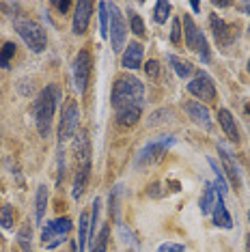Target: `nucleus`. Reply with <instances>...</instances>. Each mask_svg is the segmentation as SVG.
Segmentation results:
<instances>
[{
  "label": "nucleus",
  "instance_id": "f257e3e1",
  "mask_svg": "<svg viewBox=\"0 0 250 252\" xmlns=\"http://www.w3.org/2000/svg\"><path fill=\"white\" fill-rule=\"evenodd\" d=\"M112 108L121 110H143L145 106V84L132 73H121L112 84Z\"/></svg>",
  "mask_w": 250,
  "mask_h": 252
},
{
  "label": "nucleus",
  "instance_id": "f03ea898",
  "mask_svg": "<svg viewBox=\"0 0 250 252\" xmlns=\"http://www.w3.org/2000/svg\"><path fill=\"white\" fill-rule=\"evenodd\" d=\"M59 101H61L59 84H48V87H43L41 93L35 97L32 114H35V125L43 138H48L50 131H52V119H54L56 108H59Z\"/></svg>",
  "mask_w": 250,
  "mask_h": 252
},
{
  "label": "nucleus",
  "instance_id": "7ed1b4c3",
  "mask_svg": "<svg viewBox=\"0 0 250 252\" xmlns=\"http://www.w3.org/2000/svg\"><path fill=\"white\" fill-rule=\"evenodd\" d=\"M13 26H15V31H18V35L22 37V41L28 45V50H32L35 54L43 52L45 45H48V35H45L41 24H37V22H32V20L18 18L13 22Z\"/></svg>",
  "mask_w": 250,
  "mask_h": 252
},
{
  "label": "nucleus",
  "instance_id": "20e7f679",
  "mask_svg": "<svg viewBox=\"0 0 250 252\" xmlns=\"http://www.w3.org/2000/svg\"><path fill=\"white\" fill-rule=\"evenodd\" d=\"M184 35H186V43L190 50H194L196 54H201L203 61H209L212 59V50H209V43H207V37L201 32V28L194 24V20L190 15L184 18Z\"/></svg>",
  "mask_w": 250,
  "mask_h": 252
},
{
  "label": "nucleus",
  "instance_id": "39448f33",
  "mask_svg": "<svg viewBox=\"0 0 250 252\" xmlns=\"http://www.w3.org/2000/svg\"><path fill=\"white\" fill-rule=\"evenodd\" d=\"M175 142L173 136H162V138H157V140H153L149 142L147 147L140 149V153H138V159H136V164L140 166V168H145V166H151V164H156V162H160L162 156L166 153V149L170 147Z\"/></svg>",
  "mask_w": 250,
  "mask_h": 252
},
{
  "label": "nucleus",
  "instance_id": "423d86ee",
  "mask_svg": "<svg viewBox=\"0 0 250 252\" xmlns=\"http://www.w3.org/2000/svg\"><path fill=\"white\" fill-rule=\"evenodd\" d=\"M71 226H73V222L69 220V218H59V220H52L41 231L43 246H45V248H56L59 244L65 242V237L69 235Z\"/></svg>",
  "mask_w": 250,
  "mask_h": 252
},
{
  "label": "nucleus",
  "instance_id": "0eeeda50",
  "mask_svg": "<svg viewBox=\"0 0 250 252\" xmlns=\"http://www.w3.org/2000/svg\"><path fill=\"white\" fill-rule=\"evenodd\" d=\"M78 119H80V114H78V104L69 99L65 104V108H62V117H61V125H59V140H61V145L76 136Z\"/></svg>",
  "mask_w": 250,
  "mask_h": 252
},
{
  "label": "nucleus",
  "instance_id": "6e6552de",
  "mask_svg": "<svg viewBox=\"0 0 250 252\" xmlns=\"http://www.w3.org/2000/svg\"><path fill=\"white\" fill-rule=\"evenodd\" d=\"M73 87H76L78 93H84L89 87V78H91V54L89 50H80L73 61Z\"/></svg>",
  "mask_w": 250,
  "mask_h": 252
},
{
  "label": "nucleus",
  "instance_id": "1a4fd4ad",
  "mask_svg": "<svg viewBox=\"0 0 250 252\" xmlns=\"http://www.w3.org/2000/svg\"><path fill=\"white\" fill-rule=\"evenodd\" d=\"M188 91H190L194 97L203 101H214L216 99V87H214V80L207 76L205 71H198L194 78L190 80L188 84Z\"/></svg>",
  "mask_w": 250,
  "mask_h": 252
},
{
  "label": "nucleus",
  "instance_id": "9d476101",
  "mask_svg": "<svg viewBox=\"0 0 250 252\" xmlns=\"http://www.w3.org/2000/svg\"><path fill=\"white\" fill-rule=\"evenodd\" d=\"M125 37H127V31H125L123 15H121V11L117 9V4L110 2V41H112V50H115L117 54H121Z\"/></svg>",
  "mask_w": 250,
  "mask_h": 252
},
{
  "label": "nucleus",
  "instance_id": "9b49d317",
  "mask_svg": "<svg viewBox=\"0 0 250 252\" xmlns=\"http://www.w3.org/2000/svg\"><path fill=\"white\" fill-rule=\"evenodd\" d=\"M218 153H220V162H222V168H224V173L226 177H229V181H231V186L235 188V190H242V177H240V168H237V164H235V159H233V156L222 145H218Z\"/></svg>",
  "mask_w": 250,
  "mask_h": 252
},
{
  "label": "nucleus",
  "instance_id": "f8f14e48",
  "mask_svg": "<svg viewBox=\"0 0 250 252\" xmlns=\"http://www.w3.org/2000/svg\"><path fill=\"white\" fill-rule=\"evenodd\" d=\"M91 11H93V2H76V13H73L71 31L73 35H84L91 22Z\"/></svg>",
  "mask_w": 250,
  "mask_h": 252
},
{
  "label": "nucleus",
  "instance_id": "ddd939ff",
  "mask_svg": "<svg viewBox=\"0 0 250 252\" xmlns=\"http://www.w3.org/2000/svg\"><path fill=\"white\" fill-rule=\"evenodd\" d=\"M89 173H91V156L89 158H78V170H76V177H73V198H80L84 188H87V181H89Z\"/></svg>",
  "mask_w": 250,
  "mask_h": 252
},
{
  "label": "nucleus",
  "instance_id": "4468645a",
  "mask_svg": "<svg viewBox=\"0 0 250 252\" xmlns=\"http://www.w3.org/2000/svg\"><path fill=\"white\" fill-rule=\"evenodd\" d=\"M184 110H186L188 114H190L192 121L198 123L201 127L212 129V119H209V112H207V108H205V106L196 104V101H188V104L184 106Z\"/></svg>",
  "mask_w": 250,
  "mask_h": 252
},
{
  "label": "nucleus",
  "instance_id": "2eb2a0df",
  "mask_svg": "<svg viewBox=\"0 0 250 252\" xmlns=\"http://www.w3.org/2000/svg\"><path fill=\"white\" fill-rule=\"evenodd\" d=\"M143 56H145L143 45H140L138 41L129 43L127 50L123 52V67H127V69H138V67L143 65Z\"/></svg>",
  "mask_w": 250,
  "mask_h": 252
},
{
  "label": "nucleus",
  "instance_id": "dca6fc26",
  "mask_svg": "<svg viewBox=\"0 0 250 252\" xmlns=\"http://www.w3.org/2000/svg\"><path fill=\"white\" fill-rule=\"evenodd\" d=\"M209 22H212V32L216 35V41H218L220 45H229V43L233 41L231 26H229V24H224V22L220 20L216 13H212V18H209Z\"/></svg>",
  "mask_w": 250,
  "mask_h": 252
},
{
  "label": "nucleus",
  "instance_id": "f3484780",
  "mask_svg": "<svg viewBox=\"0 0 250 252\" xmlns=\"http://www.w3.org/2000/svg\"><path fill=\"white\" fill-rule=\"evenodd\" d=\"M212 216H214V224H216V226H220V228H231V226H233L231 214H229V211H226V207H224V198H222V196H218V200H216Z\"/></svg>",
  "mask_w": 250,
  "mask_h": 252
},
{
  "label": "nucleus",
  "instance_id": "a211bd4d",
  "mask_svg": "<svg viewBox=\"0 0 250 252\" xmlns=\"http://www.w3.org/2000/svg\"><path fill=\"white\" fill-rule=\"evenodd\" d=\"M218 119H220V125H222L224 134L229 136V140H233V142L240 140V129H237V123H235V119H233V114L229 110H220Z\"/></svg>",
  "mask_w": 250,
  "mask_h": 252
},
{
  "label": "nucleus",
  "instance_id": "6ab92c4d",
  "mask_svg": "<svg viewBox=\"0 0 250 252\" xmlns=\"http://www.w3.org/2000/svg\"><path fill=\"white\" fill-rule=\"evenodd\" d=\"M91 237V214L82 211L80 214V231H78V252L87 250V242Z\"/></svg>",
  "mask_w": 250,
  "mask_h": 252
},
{
  "label": "nucleus",
  "instance_id": "aec40b11",
  "mask_svg": "<svg viewBox=\"0 0 250 252\" xmlns=\"http://www.w3.org/2000/svg\"><path fill=\"white\" fill-rule=\"evenodd\" d=\"M48 209V186H39L35 194V222H41Z\"/></svg>",
  "mask_w": 250,
  "mask_h": 252
},
{
  "label": "nucleus",
  "instance_id": "412c9836",
  "mask_svg": "<svg viewBox=\"0 0 250 252\" xmlns=\"http://www.w3.org/2000/svg\"><path fill=\"white\" fill-rule=\"evenodd\" d=\"M99 35L101 37H110V2H99Z\"/></svg>",
  "mask_w": 250,
  "mask_h": 252
},
{
  "label": "nucleus",
  "instance_id": "4be33fe9",
  "mask_svg": "<svg viewBox=\"0 0 250 252\" xmlns=\"http://www.w3.org/2000/svg\"><path fill=\"white\" fill-rule=\"evenodd\" d=\"M218 196H220V194H216V186H214V183H207V186H205V194H203V198H201V211H203V214H212Z\"/></svg>",
  "mask_w": 250,
  "mask_h": 252
},
{
  "label": "nucleus",
  "instance_id": "5701e85b",
  "mask_svg": "<svg viewBox=\"0 0 250 252\" xmlns=\"http://www.w3.org/2000/svg\"><path fill=\"white\" fill-rule=\"evenodd\" d=\"M168 63H170V67L175 69V73H177L179 78H190V73H192V69L194 67L190 65V63H186V61H181L179 56H173V54H168Z\"/></svg>",
  "mask_w": 250,
  "mask_h": 252
},
{
  "label": "nucleus",
  "instance_id": "b1692460",
  "mask_svg": "<svg viewBox=\"0 0 250 252\" xmlns=\"http://www.w3.org/2000/svg\"><path fill=\"white\" fill-rule=\"evenodd\" d=\"M108 235H110V228H108V224H104L99 228L97 237L91 239V252H106L108 250Z\"/></svg>",
  "mask_w": 250,
  "mask_h": 252
},
{
  "label": "nucleus",
  "instance_id": "393cba45",
  "mask_svg": "<svg viewBox=\"0 0 250 252\" xmlns=\"http://www.w3.org/2000/svg\"><path fill=\"white\" fill-rule=\"evenodd\" d=\"M168 15H170V2H166V0L156 2V9H153V22H156V24H164V22L168 20Z\"/></svg>",
  "mask_w": 250,
  "mask_h": 252
},
{
  "label": "nucleus",
  "instance_id": "a878e982",
  "mask_svg": "<svg viewBox=\"0 0 250 252\" xmlns=\"http://www.w3.org/2000/svg\"><path fill=\"white\" fill-rule=\"evenodd\" d=\"M13 56H15V43L7 41L2 45V50H0V67H2V69H9V63Z\"/></svg>",
  "mask_w": 250,
  "mask_h": 252
},
{
  "label": "nucleus",
  "instance_id": "bb28decb",
  "mask_svg": "<svg viewBox=\"0 0 250 252\" xmlns=\"http://www.w3.org/2000/svg\"><path fill=\"white\" fill-rule=\"evenodd\" d=\"M0 226L2 228L13 226V207H11V205H2V207H0Z\"/></svg>",
  "mask_w": 250,
  "mask_h": 252
},
{
  "label": "nucleus",
  "instance_id": "cd10ccee",
  "mask_svg": "<svg viewBox=\"0 0 250 252\" xmlns=\"http://www.w3.org/2000/svg\"><path fill=\"white\" fill-rule=\"evenodd\" d=\"M18 244L22 246V250H24V252H32V246H31V224H26L18 233Z\"/></svg>",
  "mask_w": 250,
  "mask_h": 252
},
{
  "label": "nucleus",
  "instance_id": "c85d7f7f",
  "mask_svg": "<svg viewBox=\"0 0 250 252\" xmlns=\"http://www.w3.org/2000/svg\"><path fill=\"white\" fill-rule=\"evenodd\" d=\"M132 32L136 37H145L147 35V28H145V22L140 15H132Z\"/></svg>",
  "mask_w": 250,
  "mask_h": 252
},
{
  "label": "nucleus",
  "instance_id": "c756f323",
  "mask_svg": "<svg viewBox=\"0 0 250 252\" xmlns=\"http://www.w3.org/2000/svg\"><path fill=\"white\" fill-rule=\"evenodd\" d=\"M164 117H173V114H170V110H157V112H153V114H151V121H149V125L168 123V119H164Z\"/></svg>",
  "mask_w": 250,
  "mask_h": 252
},
{
  "label": "nucleus",
  "instance_id": "7c9ffc66",
  "mask_svg": "<svg viewBox=\"0 0 250 252\" xmlns=\"http://www.w3.org/2000/svg\"><path fill=\"white\" fill-rule=\"evenodd\" d=\"M170 41L179 43L181 41V22L177 18H173V28H170Z\"/></svg>",
  "mask_w": 250,
  "mask_h": 252
},
{
  "label": "nucleus",
  "instance_id": "2f4dec72",
  "mask_svg": "<svg viewBox=\"0 0 250 252\" xmlns=\"http://www.w3.org/2000/svg\"><path fill=\"white\" fill-rule=\"evenodd\" d=\"M145 71H147V76H149V78H157V76H160V63H157V61H149V63H147V67H145Z\"/></svg>",
  "mask_w": 250,
  "mask_h": 252
},
{
  "label": "nucleus",
  "instance_id": "473e14b6",
  "mask_svg": "<svg viewBox=\"0 0 250 252\" xmlns=\"http://www.w3.org/2000/svg\"><path fill=\"white\" fill-rule=\"evenodd\" d=\"M184 250H186V248H184L181 244H173V242H170V244H162L157 252H184Z\"/></svg>",
  "mask_w": 250,
  "mask_h": 252
},
{
  "label": "nucleus",
  "instance_id": "72a5a7b5",
  "mask_svg": "<svg viewBox=\"0 0 250 252\" xmlns=\"http://www.w3.org/2000/svg\"><path fill=\"white\" fill-rule=\"evenodd\" d=\"M54 7H59L62 13H65V11H69V7H71V2H52Z\"/></svg>",
  "mask_w": 250,
  "mask_h": 252
},
{
  "label": "nucleus",
  "instance_id": "f704fd0d",
  "mask_svg": "<svg viewBox=\"0 0 250 252\" xmlns=\"http://www.w3.org/2000/svg\"><path fill=\"white\" fill-rule=\"evenodd\" d=\"M190 7H192V11H198V9H201V4H198V2H192Z\"/></svg>",
  "mask_w": 250,
  "mask_h": 252
},
{
  "label": "nucleus",
  "instance_id": "c9c22d12",
  "mask_svg": "<svg viewBox=\"0 0 250 252\" xmlns=\"http://www.w3.org/2000/svg\"><path fill=\"white\" fill-rule=\"evenodd\" d=\"M242 11H246V13H250V4H242Z\"/></svg>",
  "mask_w": 250,
  "mask_h": 252
},
{
  "label": "nucleus",
  "instance_id": "e433bc0d",
  "mask_svg": "<svg viewBox=\"0 0 250 252\" xmlns=\"http://www.w3.org/2000/svg\"><path fill=\"white\" fill-rule=\"evenodd\" d=\"M246 252H250V237L246 239Z\"/></svg>",
  "mask_w": 250,
  "mask_h": 252
},
{
  "label": "nucleus",
  "instance_id": "4c0bfd02",
  "mask_svg": "<svg viewBox=\"0 0 250 252\" xmlns=\"http://www.w3.org/2000/svg\"><path fill=\"white\" fill-rule=\"evenodd\" d=\"M248 73H250V59H248Z\"/></svg>",
  "mask_w": 250,
  "mask_h": 252
},
{
  "label": "nucleus",
  "instance_id": "58836bf2",
  "mask_svg": "<svg viewBox=\"0 0 250 252\" xmlns=\"http://www.w3.org/2000/svg\"><path fill=\"white\" fill-rule=\"evenodd\" d=\"M248 220H250V211H248Z\"/></svg>",
  "mask_w": 250,
  "mask_h": 252
},
{
  "label": "nucleus",
  "instance_id": "ea45409f",
  "mask_svg": "<svg viewBox=\"0 0 250 252\" xmlns=\"http://www.w3.org/2000/svg\"><path fill=\"white\" fill-rule=\"evenodd\" d=\"M248 31H250V28H248Z\"/></svg>",
  "mask_w": 250,
  "mask_h": 252
}]
</instances>
